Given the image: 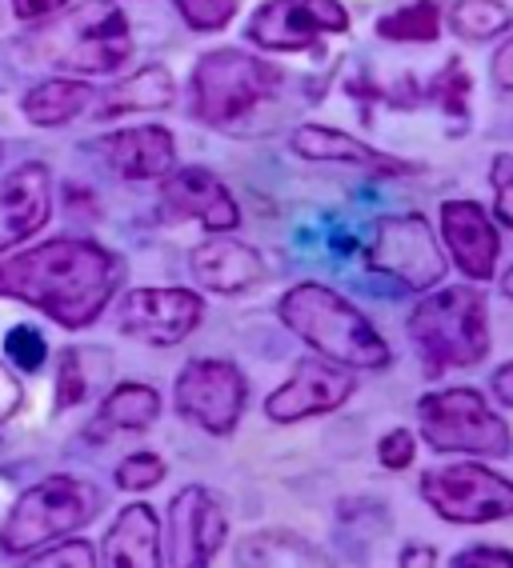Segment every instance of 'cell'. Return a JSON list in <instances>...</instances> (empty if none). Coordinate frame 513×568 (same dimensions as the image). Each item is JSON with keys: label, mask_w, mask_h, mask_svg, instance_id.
<instances>
[{"label": "cell", "mask_w": 513, "mask_h": 568, "mask_svg": "<svg viewBox=\"0 0 513 568\" xmlns=\"http://www.w3.org/2000/svg\"><path fill=\"white\" fill-rule=\"evenodd\" d=\"M490 181H493V204H497V216L513 229V153L493 156Z\"/></svg>", "instance_id": "cell-31"}, {"label": "cell", "mask_w": 513, "mask_h": 568, "mask_svg": "<svg viewBox=\"0 0 513 568\" xmlns=\"http://www.w3.org/2000/svg\"><path fill=\"white\" fill-rule=\"evenodd\" d=\"M289 333H298L309 348L350 368H385L390 345L358 308L325 284H298L281 296L278 305Z\"/></svg>", "instance_id": "cell-3"}, {"label": "cell", "mask_w": 513, "mask_h": 568, "mask_svg": "<svg viewBox=\"0 0 513 568\" xmlns=\"http://www.w3.org/2000/svg\"><path fill=\"white\" fill-rule=\"evenodd\" d=\"M117 288V261L93 241H49L0 264V296L49 313L57 325H93Z\"/></svg>", "instance_id": "cell-1"}, {"label": "cell", "mask_w": 513, "mask_h": 568, "mask_svg": "<svg viewBox=\"0 0 513 568\" xmlns=\"http://www.w3.org/2000/svg\"><path fill=\"white\" fill-rule=\"evenodd\" d=\"M490 385H493V393H497V400L513 408V361H510V365L497 368V373H493Z\"/></svg>", "instance_id": "cell-40"}, {"label": "cell", "mask_w": 513, "mask_h": 568, "mask_svg": "<svg viewBox=\"0 0 513 568\" xmlns=\"http://www.w3.org/2000/svg\"><path fill=\"white\" fill-rule=\"evenodd\" d=\"M293 153L309 156V161H341V164H358L365 173L373 176H405V173H418V164L410 161H398V156H385L370 144L353 141L345 132L338 129H321V124H301L293 132Z\"/></svg>", "instance_id": "cell-19"}, {"label": "cell", "mask_w": 513, "mask_h": 568, "mask_svg": "<svg viewBox=\"0 0 513 568\" xmlns=\"http://www.w3.org/2000/svg\"><path fill=\"white\" fill-rule=\"evenodd\" d=\"M465 92H470V77H462V69H457V61L445 69V77L437 81V97H442L445 112H453V116H462L465 112Z\"/></svg>", "instance_id": "cell-35"}, {"label": "cell", "mask_w": 513, "mask_h": 568, "mask_svg": "<svg viewBox=\"0 0 513 568\" xmlns=\"http://www.w3.org/2000/svg\"><path fill=\"white\" fill-rule=\"evenodd\" d=\"M161 416V396L149 385H121L104 396L101 405V420L124 433H144Z\"/></svg>", "instance_id": "cell-25"}, {"label": "cell", "mask_w": 513, "mask_h": 568, "mask_svg": "<svg viewBox=\"0 0 513 568\" xmlns=\"http://www.w3.org/2000/svg\"><path fill=\"white\" fill-rule=\"evenodd\" d=\"M350 29L341 0H269L249 21V41L273 52H301L329 32Z\"/></svg>", "instance_id": "cell-11"}, {"label": "cell", "mask_w": 513, "mask_h": 568, "mask_svg": "<svg viewBox=\"0 0 513 568\" xmlns=\"http://www.w3.org/2000/svg\"><path fill=\"white\" fill-rule=\"evenodd\" d=\"M49 221V169L21 164L0 176V253L21 244Z\"/></svg>", "instance_id": "cell-17"}, {"label": "cell", "mask_w": 513, "mask_h": 568, "mask_svg": "<svg viewBox=\"0 0 513 568\" xmlns=\"http://www.w3.org/2000/svg\"><path fill=\"white\" fill-rule=\"evenodd\" d=\"M189 273L197 276V284H205L209 293H245L261 281L265 264L249 244L233 241V236H213L193 248Z\"/></svg>", "instance_id": "cell-18"}, {"label": "cell", "mask_w": 513, "mask_h": 568, "mask_svg": "<svg viewBox=\"0 0 513 568\" xmlns=\"http://www.w3.org/2000/svg\"><path fill=\"white\" fill-rule=\"evenodd\" d=\"M81 348H64L61 356V381H57V405H81L89 396V373H84Z\"/></svg>", "instance_id": "cell-29"}, {"label": "cell", "mask_w": 513, "mask_h": 568, "mask_svg": "<svg viewBox=\"0 0 513 568\" xmlns=\"http://www.w3.org/2000/svg\"><path fill=\"white\" fill-rule=\"evenodd\" d=\"M17 405H21V385H17V376L9 368L0 365V425L17 413Z\"/></svg>", "instance_id": "cell-38"}, {"label": "cell", "mask_w": 513, "mask_h": 568, "mask_svg": "<svg viewBox=\"0 0 513 568\" xmlns=\"http://www.w3.org/2000/svg\"><path fill=\"white\" fill-rule=\"evenodd\" d=\"M237 565H325V557L289 528H265L241 540Z\"/></svg>", "instance_id": "cell-24"}, {"label": "cell", "mask_w": 513, "mask_h": 568, "mask_svg": "<svg viewBox=\"0 0 513 568\" xmlns=\"http://www.w3.org/2000/svg\"><path fill=\"white\" fill-rule=\"evenodd\" d=\"M421 497L450 525H490L513 517V480L485 465H445L421 477Z\"/></svg>", "instance_id": "cell-8"}, {"label": "cell", "mask_w": 513, "mask_h": 568, "mask_svg": "<svg viewBox=\"0 0 513 568\" xmlns=\"http://www.w3.org/2000/svg\"><path fill=\"white\" fill-rule=\"evenodd\" d=\"M201 296L185 288H133L121 301V333L144 345H181L201 325Z\"/></svg>", "instance_id": "cell-13"}, {"label": "cell", "mask_w": 513, "mask_h": 568, "mask_svg": "<svg viewBox=\"0 0 513 568\" xmlns=\"http://www.w3.org/2000/svg\"><path fill=\"white\" fill-rule=\"evenodd\" d=\"M358 381H353L350 368H341L338 361H321V356H309V361H298L293 376L285 385L265 400L269 420L278 425H293V420H305V416L318 413H333L353 396Z\"/></svg>", "instance_id": "cell-12"}, {"label": "cell", "mask_w": 513, "mask_h": 568, "mask_svg": "<svg viewBox=\"0 0 513 568\" xmlns=\"http://www.w3.org/2000/svg\"><path fill=\"white\" fill-rule=\"evenodd\" d=\"M97 513H101V497L93 485L72 477H49L17 500L9 520L0 525V548L21 557V552L49 545L52 537H64L72 528L89 525Z\"/></svg>", "instance_id": "cell-6"}, {"label": "cell", "mask_w": 513, "mask_h": 568, "mask_svg": "<svg viewBox=\"0 0 513 568\" xmlns=\"http://www.w3.org/2000/svg\"><path fill=\"white\" fill-rule=\"evenodd\" d=\"M510 9L497 4V0H453L450 9V29L462 37V41H493V37H502L510 29Z\"/></svg>", "instance_id": "cell-26"}, {"label": "cell", "mask_w": 513, "mask_h": 568, "mask_svg": "<svg viewBox=\"0 0 513 568\" xmlns=\"http://www.w3.org/2000/svg\"><path fill=\"white\" fill-rule=\"evenodd\" d=\"M177 12L185 17L189 29L213 32V29H225V24L233 21L237 0H177Z\"/></svg>", "instance_id": "cell-28"}, {"label": "cell", "mask_w": 513, "mask_h": 568, "mask_svg": "<svg viewBox=\"0 0 513 568\" xmlns=\"http://www.w3.org/2000/svg\"><path fill=\"white\" fill-rule=\"evenodd\" d=\"M104 565L113 568H161V525L149 505H129L101 545Z\"/></svg>", "instance_id": "cell-21"}, {"label": "cell", "mask_w": 513, "mask_h": 568, "mask_svg": "<svg viewBox=\"0 0 513 568\" xmlns=\"http://www.w3.org/2000/svg\"><path fill=\"white\" fill-rule=\"evenodd\" d=\"M457 568H513L510 548H470L462 557H453Z\"/></svg>", "instance_id": "cell-36"}, {"label": "cell", "mask_w": 513, "mask_h": 568, "mask_svg": "<svg viewBox=\"0 0 513 568\" xmlns=\"http://www.w3.org/2000/svg\"><path fill=\"white\" fill-rule=\"evenodd\" d=\"M418 416L421 437L437 453H473V457L510 453V425L473 388H445V393L421 396Z\"/></svg>", "instance_id": "cell-7"}, {"label": "cell", "mask_w": 513, "mask_h": 568, "mask_svg": "<svg viewBox=\"0 0 513 568\" xmlns=\"http://www.w3.org/2000/svg\"><path fill=\"white\" fill-rule=\"evenodd\" d=\"M173 97H177V84H173V77H169V69H161V64H149V69H141L137 77H129V81L113 84V89L104 92L97 116L113 121V116H121V112L169 109V104H173Z\"/></svg>", "instance_id": "cell-22"}, {"label": "cell", "mask_w": 513, "mask_h": 568, "mask_svg": "<svg viewBox=\"0 0 513 568\" xmlns=\"http://www.w3.org/2000/svg\"><path fill=\"white\" fill-rule=\"evenodd\" d=\"M0 156H4V149H0Z\"/></svg>", "instance_id": "cell-43"}, {"label": "cell", "mask_w": 513, "mask_h": 568, "mask_svg": "<svg viewBox=\"0 0 513 568\" xmlns=\"http://www.w3.org/2000/svg\"><path fill=\"white\" fill-rule=\"evenodd\" d=\"M104 156L117 173L129 176V181H161V176L173 173L177 161V144L169 136V129H157V124H141V129H124L113 132L104 141Z\"/></svg>", "instance_id": "cell-20"}, {"label": "cell", "mask_w": 513, "mask_h": 568, "mask_svg": "<svg viewBox=\"0 0 513 568\" xmlns=\"http://www.w3.org/2000/svg\"><path fill=\"white\" fill-rule=\"evenodd\" d=\"M502 288H505V296H513V268L505 273V281H502Z\"/></svg>", "instance_id": "cell-42"}, {"label": "cell", "mask_w": 513, "mask_h": 568, "mask_svg": "<svg viewBox=\"0 0 513 568\" xmlns=\"http://www.w3.org/2000/svg\"><path fill=\"white\" fill-rule=\"evenodd\" d=\"M89 101H93V89L84 81L52 77V81L37 84V89L24 97V116H29L32 124L52 129V124H64V121H72V116H81V112L89 109Z\"/></svg>", "instance_id": "cell-23"}, {"label": "cell", "mask_w": 513, "mask_h": 568, "mask_svg": "<svg viewBox=\"0 0 513 568\" xmlns=\"http://www.w3.org/2000/svg\"><path fill=\"white\" fill-rule=\"evenodd\" d=\"M229 532L225 508L209 488H181L169 505V565L201 568L221 552Z\"/></svg>", "instance_id": "cell-14"}, {"label": "cell", "mask_w": 513, "mask_h": 568, "mask_svg": "<svg viewBox=\"0 0 513 568\" xmlns=\"http://www.w3.org/2000/svg\"><path fill=\"white\" fill-rule=\"evenodd\" d=\"M9 356L21 368H32V373H37V368L44 365V341L37 336V328H24V325L12 328L9 333Z\"/></svg>", "instance_id": "cell-32"}, {"label": "cell", "mask_w": 513, "mask_h": 568, "mask_svg": "<svg viewBox=\"0 0 513 568\" xmlns=\"http://www.w3.org/2000/svg\"><path fill=\"white\" fill-rule=\"evenodd\" d=\"M490 72H493V84H497V89H510L513 92V41H505L502 49H497Z\"/></svg>", "instance_id": "cell-39"}, {"label": "cell", "mask_w": 513, "mask_h": 568, "mask_svg": "<svg viewBox=\"0 0 513 568\" xmlns=\"http://www.w3.org/2000/svg\"><path fill=\"white\" fill-rule=\"evenodd\" d=\"M12 9L21 21H49L61 9H69V0H12Z\"/></svg>", "instance_id": "cell-37"}, {"label": "cell", "mask_w": 513, "mask_h": 568, "mask_svg": "<svg viewBox=\"0 0 513 568\" xmlns=\"http://www.w3.org/2000/svg\"><path fill=\"white\" fill-rule=\"evenodd\" d=\"M437 32H442V17H437L433 0H418L410 9H398L378 21V37L401 44H430L437 41Z\"/></svg>", "instance_id": "cell-27"}, {"label": "cell", "mask_w": 513, "mask_h": 568, "mask_svg": "<svg viewBox=\"0 0 513 568\" xmlns=\"http://www.w3.org/2000/svg\"><path fill=\"white\" fill-rule=\"evenodd\" d=\"M365 261H370V268L393 276L413 293L430 288L445 276V256L433 241L425 216H385V221H378Z\"/></svg>", "instance_id": "cell-9"}, {"label": "cell", "mask_w": 513, "mask_h": 568, "mask_svg": "<svg viewBox=\"0 0 513 568\" xmlns=\"http://www.w3.org/2000/svg\"><path fill=\"white\" fill-rule=\"evenodd\" d=\"M164 480V460L153 457V453H137L129 457L121 468H117V485L129 488V493H144V488H153Z\"/></svg>", "instance_id": "cell-30"}, {"label": "cell", "mask_w": 513, "mask_h": 568, "mask_svg": "<svg viewBox=\"0 0 513 568\" xmlns=\"http://www.w3.org/2000/svg\"><path fill=\"white\" fill-rule=\"evenodd\" d=\"M177 408L197 428L229 437L245 408V376L229 361H193L177 376Z\"/></svg>", "instance_id": "cell-10"}, {"label": "cell", "mask_w": 513, "mask_h": 568, "mask_svg": "<svg viewBox=\"0 0 513 568\" xmlns=\"http://www.w3.org/2000/svg\"><path fill=\"white\" fill-rule=\"evenodd\" d=\"M24 44H29L32 61L44 69L97 77V72H113L129 61L133 32L113 0H84L77 9L49 17Z\"/></svg>", "instance_id": "cell-2"}, {"label": "cell", "mask_w": 513, "mask_h": 568, "mask_svg": "<svg viewBox=\"0 0 513 568\" xmlns=\"http://www.w3.org/2000/svg\"><path fill=\"white\" fill-rule=\"evenodd\" d=\"M410 336L430 376L445 373V368L482 365L490 353L485 296L477 288H465V284L425 296L410 316Z\"/></svg>", "instance_id": "cell-4"}, {"label": "cell", "mask_w": 513, "mask_h": 568, "mask_svg": "<svg viewBox=\"0 0 513 568\" xmlns=\"http://www.w3.org/2000/svg\"><path fill=\"white\" fill-rule=\"evenodd\" d=\"M378 457L385 468H410L413 460V433L410 428H393V433H385L378 445Z\"/></svg>", "instance_id": "cell-34"}, {"label": "cell", "mask_w": 513, "mask_h": 568, "mask_svg": "<svg viewBox=\"0 0 513 568\" xmlns=\"http://www.w3.org/2000/svg\"><path fill=\"white\" fill-rule=\"evenodd\" d=\"M442 236H445V244H450L457 268H462L470 281H490L493 268H497L502 241H497V229L490 224L482 204L445 201L442 204Z\"/></svg>", "instance_id": "cell-16"}, {"label": "cell", "mask_w": 513, "mask_h": 568, "mask_svg": "<svg viewBox=\"0 0 513 568\" xmlns=\"http://www.w3.org/2000/svg\"><path fill=\"white\" fill-rule=\"evenodd\" d=\"M161 213L173 221H201L209 233H233L241 213L225 184L209 169H181L161 176Z\"/></svg>", "instance_id": "cell-15"}, {"label": "cell", "mask_w": 513, "mask_h": 568, "mask_svg": "<svg viewBox=\"0 0 513 568\" xmlns=\"http://www.w3.org/2000/svg\"><path fill=\"white\" fill-rule=\"evenodd\" d=\"M281 89V69L253 52L217 49L193 69V112L205 124H229Z\"/></svg>", "instance_id": "cell-5"}, {"label": "cell", "mask_w": 513, "mask_h": 568, "mask_svg": "<svg viewBox=\"0 0 513 568\" xmlns=\"http://www.w3.org/2000/svg\"><path fill=\"white\" fill-rule=\"evenodd\" d=\"M433 557H437L433 548H410V552L401 557V565H433Z\"/></svg>", "instance_id": "cell-41"}, {"label": "cell", "mask_w": 513, "mask_h": 568, "mask_svg": "<svg viewBox=\"0 0 513 568\" xmlns=\"http://www.w3.org/2000/svg\"><path fill=\"white\" fill-rule=\"evenodd\" d=\"M37 568H61V565H81V568H93L97 565V548L84 545V540H69L61 548H49L41 557H32Z\"/></svg>", "instance_id": "cell-33"}]
</instances>
